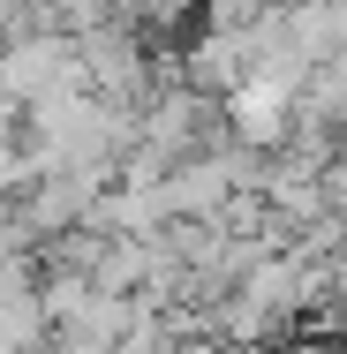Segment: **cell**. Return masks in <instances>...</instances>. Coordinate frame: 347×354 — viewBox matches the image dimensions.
<instances>
[{
  "instance_id": "obj_4",
  "label": "cell",
  "mask_w": 347,
  "mask_h": 354,
  "mask_svg": "<svg viewBox=\"0 0 347 354\" xmlns=\"http://www.w3.org/2000/svg\"><path fill=\"white\" fill-rule=\"evenodd\" d=\"M30 249H38V241H30V226H23V204H0V272H8V264H30Z\"/></svg>"
},
{
  "instance_id": "obj_3",
  "label": "cell",
  "mask_w": 347,
  "mask_h": 354,
  "mask_svg": "<svg viewBox=\"0 0 347 354\" xmlns=\"http://www.w3.org/2000/svg\"><path fill=\"white\" fill-rule=\"evenodd\" d=\"M287 46L302 53V68H332L347 53V0H294L287 8Z\"/></svg>"
},
{
  "instance_id": "obj_7",
  "label": "cell",
  "mask_w": 347,
  "mask_h": 354,
  "mask_svg": "<svg viewBox=\"0 0 347 354\" xmlns=\"http://www.w3.org/2000/svg\"><path fill=\"white\" fill-rule=\"evenodd\" d=\"M219 354H265V347H219Z\"/></svg>"
},
{
  "instance_id": "obj_6",
  "label": "cell",
  "mask_w": 347,
  "mask_h": 354,
  "mask_svg": "<svg viewBox=\"0 0 347 354\" xmlns=\"http://www.w3.org/2000/svg\"><path fill=\"white\" fill-rule=\"evenodd\" d=\"M340 324H347V272H340Z\"/></svg>"
},
{
  "instance_id": "obj_1",
  "label": "cell",
  "mask_w": 347,
  "mask_h": 354,
  "mask_svg": "<svg viewBox=\"0 0 347 354\" xmlns=\"http://www.w3.org/2000/svg\"><path fill=\"white\" fill-rule=\"evenodd\" d=\"M61 91H83V61H75L69 30H30V38H8L0 46V98L8 106L38 113Z\"/></svg>"
},
{
  "instance_id": "obj_5",
  "label": "cell",
  "mask_w": 347,
  "mask_h": 354,
  "mask_svg": "<svg viewBox=\"0 0 347 354\" xmlns=\"http://www.w3.org/2000/svg\"><path fill=\"white\" fill-rule=\"evenodd\" d=\"M197 8H211V0H136V15H151V23H181Z\"/></svg>"
},
{
  "instance_id": "obj_2",
  "label": "cell",
  "mask_w": 347,
  "mask_h": 354,
  "mask_svg": "<svg viewBox=\"0 0 347 354\" xmlns=\"http://www.w3.org/2000/svg\"><path fill=\"white\" fill-rule=\"evenodd\" d=\"M53 347V317H46V294L30 264H8L0 272V354H46Z\"/></svg>"
}]
</instances>
